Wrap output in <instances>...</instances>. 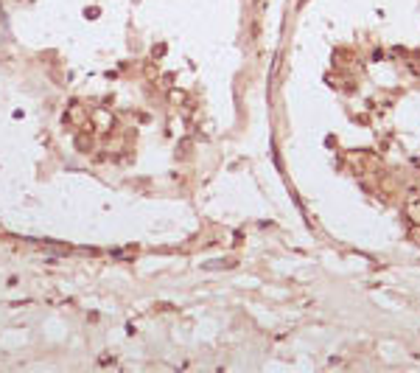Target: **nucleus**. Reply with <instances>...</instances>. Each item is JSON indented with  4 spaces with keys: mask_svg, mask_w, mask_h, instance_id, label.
Here are the masks:
<instances>
[{
    "mask_svg": "<svg viewBox=\"0 0 420 373\" xmlns=\"http://www.w3.org/2000/svg\"><path fill=\"white\" fill-rule=\"evenodd\" d=\"M65 121H73V124L84 126V129H90V112L84 109V104L81 101H73L68 109V115H65Z\"/></svg>",
    "mask_w": 420,
    "mask_h": 373,
    "instance_id": "nucleus-1",
    "label": "nucleus"
},
{
    "mask_svg": "<svg viewBox=\"0 0 420 373\" xmlns=\"http://www.w3.org/2000/svg\"><path fill=\"white\" fill-rule=\"evenodd\" d=\"M409 216H415L420 222V196H412V199H409Z\"/></svg>",
    "mask_w": 420,
    "mask_h": 373,
    "instance_id": "nucleus-5",
    "label": "nucleus"
},
{
    "mask_svg": "<svg viewBox=\"0 0 420 373\" xmlns=\"http://www.w3.org/2000/svg\"><path fill=\"white\" fill-rule=\"evenodd\" d=\"M168 98H171V104H174V107H182V104L188 101V95L182 93V90H171V95H168Z\"/></svg>",
    "mask_w": 420,
    "mask_h": 373,
    "instance_id": "nucleus-4",
    "label": "nucleus"
},
{
    "mask_svg": "<svg viewBox=\"0 0 420 373\" xmlns=\"http://www.w3.org/2000/svg\"><path fill=\"white\" fill-rule=\"evenodd\" d=\"M90 124H95L98 129H104V132H107V129H112V126H115V115H112V112H107L104 107H95L93 112H90Z\"/></svg>",
    "mask_w": 420,
    "mask_h": 373,
    "instance_id": "nucleus-2",
    "label": "nucleus"
},
{
    "mask_svg": "<svg viewBox=\"0 0 420 373\" xmlns=\"http://www.w3.org/2000/svg\"><path fill=\"white\" fill-rule=\"evenodd\" d=\"M76 149L81 152V155L93 152V138H90V129H84V132H78V135H76Z\"/></svg>",
    "mask_w": 420,
    "mask_h": 373,
    "instance_id": "nucleus-3",
    "label": "nucleus"
}]
</instances>
